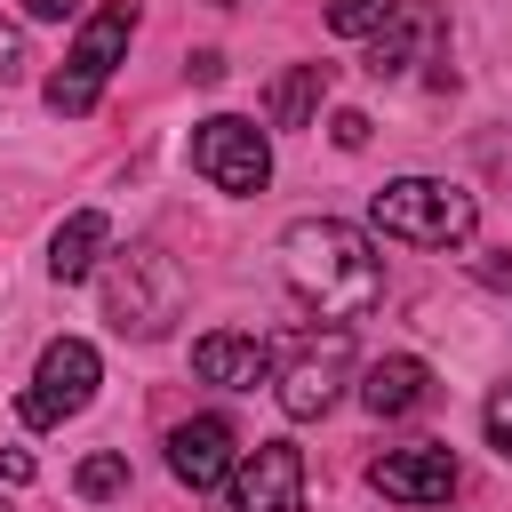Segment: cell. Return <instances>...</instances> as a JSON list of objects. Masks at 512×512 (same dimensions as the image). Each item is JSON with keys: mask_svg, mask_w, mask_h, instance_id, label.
I'll list each match as a JSON object with an SVG mask.
<instances>
[{"mask_svg": "<svg viewBox=\"0 0 512 512\" xmlns=\"http://www.w3.org/2000/svg\"><path fill=\"white\" fill-rule=\"evenodd\" d=\"M280 280L312 320H360L384 304V256L368 248L360 224L336 216H304L280 232Z\"/></svg>", "mask_w": 512, "mask_h": 512, "instance_id": "1", "label": "cell"}, {"mask_svg": "<svg viewBox=\"0 0 512 512\" xmlns=\"http://www.w3.org/2000/svg\"><path fill=\"white\" fill-rule=\"evenodd\" d=\"M184 264L168 256V248H120L112 264H104V320L120 328V336H136V344H152V336H168L176 320H184Z\"/></svg>", "mask_w": 512, "mask_h": 512, "instance_id": "2", "label": "cell"}, {"mask_svg": "<svg viewBox=\"0 0 512 512\" xmlns=\"http://www.w3.org/2000/svg\"><path fill=\"white\" fill-rule=\"evenodd\" d=\"M368 224L384 240H408V248H464L472 224H480V200L448 176H392L368 200Z\"/></svg>", "mask_w": 512, "mask_h": 512, "instance_id": "3", "label": "cell"}, {"mask_svg": "<svg viewBox=\"0 0 512 512\" xmlns=\"http://www.w3.org/2000/svg\"><path fill=\"white\" fill-rule=\"evenodd\" d=\"M128 40H136V0H104V8L80 24V40H72L64 72L48 80V112H56V120H80V112H96V96H104L112 64L128 56Z\"/></svg>", "mask_w": 512, "mask_h": 512, "instance_id": "4", "label": "cell"}, {"mask_svg": "<svg viewBox=\"0 0 512 512\" xmlns=\"http://www.w3.org/2000/svg\"><path fill=\"white\" fill-rule=\"evenodd\" d=\"M344 376H352V336H344V320H328V328H304L296 344H288V360H280V408L296 416V424H312V416H328L336 408V392H344Z\"/></svg>", "mask_w": 512, "mask_h": 512, "instance_id": "5", "label": "cell"}, {"mask_svg": "<svg viewBox=\"0 0 512 512\" xmlns=\"http://www.w3.org/2000/svg\"><path fill=\"white\" fill-rule=\"evenodd\" d=\"M192 168L216 184V192H264L272 184V144H264V128L256 120H240V112H216V120H200L192 128Z\"/></svg>", "mask_w": 512, "mask_h": 512, "instance_id": "6", "label": "cell"}, {"mask_svg": "<svg viewBox=\"0 0 512 512\" xmlns=\"http://www.w3.org/2000/svg\"><path fill=\"white\" fill-rule=\"evenodd\" d=\"M96 384H104V360H96V344H80V336H56V344L40 352V376H32V392H24L16 408H24V424H32V432H48V424L80 416V408L96 400Z\"/></svg>", "mask_w": 512, "mask_h": 512, "instance_id": "7", "label": "cell"}, {"mask_svg": "<svg viewBox=\"0 0 512 512\" xmlns=\"http://www.w3.org/2000/svg\"><path fill=\"white\" fill-rule=\"evenodd\" d=\"M232 512H304V448L296 440H256L232 464Z\"/></svg>", "mask_w": 512, "mask_h": 512, "instance_id": "8", "label": "cell"}, {"mask_svg": "<svg viewBox=\"0 0 512 512\" xmlns=\"http://www.w3.org/2000/svg\"><path fill=\"white\" fill-rule=\"evenodd\" d=\"M368 480H376L384 504H416V512H424V504H448V496H456V456H448L440 440H416V448L376 456Z\"/></svg>", "mask_w": 512, "mask_h": 512, "instance_id": "9", "label": "cell"}, {"mask_svg": "<svg viewBox=\"0 0 512 512\" xmlns=\"http://www.w3.org/2000/svg\"><path fill=\"white\" fill-rule=\"evenodd\" d=\"M232 464H240V432H232L224 416H184V424L168 432V472H176L192 496H200V488H224Z\"/></svg>", "mask_w": 512, "mask_h": 512, "instance_id": "10", "label": "cell"}, {"mask_svg": "<svg viewBox=\"0 0 512 512\" xmlns=\"http://www.w3.org/2000/svg\"><path fill=\"white\" fill-rule=\"evenodd\" d=\"M192 368H200L208 384H224V392H256V384L272 376V344H264V336H240V328H208V336L192 344Z\"/></svg>", "mask_w": 512, "mask_h": 512, "instance_id": "11", "label": "cell"}, {"mask_svg": "<svg viewBox=\"0 0 512 512\" xmlns=\"http://www.w3.org/2000/svg\"><path fill=\"white\" fill-rule=\"evenodd\" d=\"M424 400H432V368L416 352H384V360L360 368V408L368 416H416Z\"/></svg>", "mask_w": 512, "mask_h": 512, "instance_id": "12", "label": "cell"}, {"mask_svg": "<svg viewBox=\"0 0 512 512\" xmlns=\"http://www.w3.org/2000/svg\"><path fill=\"white\" fill-rule=\"evenodd\" d=\"M112 248V216L104 208H72L64 224H56V240H48V272L72 288V280H88L96 272V256Z\"/></svg>", "mask_w": 512, "mask_h": 512, "instance_id": "13", "label": "cell"}, {"mask_svg": "<svg viewBox=\"0 0 512 512\" xmlns=\"http://www.w3.org/2000/svg\"><path fill=\"white\" fill-rule=\"evenodd\" d=\"M432 32H440V24H432L424 8H392V16H384V24L368 32V80H400V72L416 64V48H424Z\"/></svg>", "mask_w": 512, "mask_h": 512, "instance_id": "14", "label": "cell"}, {"mask_svg": "<svg viewBox=\"0 0 512 512\" xmlns=\"http://www.w3.org/2000/svg\"><path fill=\"white\" fill-rule=\"evenodd\" d=\"M320 96H328V64H288V72L272 80L264 112H272V128H312Z\"/></svg>", "mask_w": 512, "mask_h": 512, "instance_id": "15", "label": "cell"}, {"mask_svg": "<svg viewBox=\"0 0 512 512\" xmlns=\"http://www.w3.org/2000/svg\"><path fill=\"white\" fill-rule=\"evenodd\" d=\"M72 488H80L88 504H112V496H128V464H120L112 448H96V456H80V472H72Z\"/></svg>", "mask_w": 512, "mask_h": 512, "instance_id": "16", "label": "cell"}, {"mask_svg": "<svg viewBox=\"0 0 512 512\" xmlns=\"http://www.w3.org/2000/svg\"><path fill=\"white\" fill-rule=\"evenodd\" d=\"M392 8H400V0H328V24H336L344 40H368V32H376Z\"/></svg>", "mask_w": 512, "mask_h": 512, "instance_id": "17", "label": "cell"}, {"mask_svg": "<svg viewBox=\"0 0 512 512\" xmlns=\"http://www.w3.org/2000/svg\"><path fill=\"white\" fill-rule=\"evenodd\" d=\"M480 424H488V448H496V456L512 464V376H504V384L488 392V408H480Z\"/></svg>", "mask_w": 512, "mask_h": 512, "instance_id": "18", "label": "cell"}, {"mask_svg": "<svg viewBox=\"0 0 512 512\" xmlns=\"http://www.w3.org/2000/svg\"><path fill=\"white\" fill-rule=\"evenodd\" d=\"M24 64H32V56H24V32H16L8 16H0V80H16Z\"/></svg>", "mask_w": 512, "mask_h": 512, "instance_id": "19", "label": "cell"}, {"mask_svg": "<svg viewBox=\"0 0 512 512\" xmlns=\"http://www.w3.org/2000/svg\"><path fill=\"white\" fill-rule=\"evenodd\" d=\"M328 136H336L344 152H360V144H368V112H336V120H328Z\"/></svg>", "mask_w": 512, "mask_h": 512, "instance_id": "20", "label": "cell"}, {"mask_svg": "<svg viewBox=\"0 0 512 512\" xmlns=\"http://www.w3.org/2000/svg\"><path fill=\"white\" fill-rule=\"evenodd\" d=\"M184 72H192L200 88H216V80H224V56H216V48H192V64H184Z\"/></svg>", "mask_w": 512, "mask_h": 512, "instance_id": "21", "label": "cell"}, {"mask_svg": "<svg viewBox=\"0 0 512 512\" xmlns=\"http://www.w3.org/2000/svg\"><path fill=\"white\" fill-rule=\"evenodd\" d=\"M0 480L24 488V480H32V456H24V448H0Z\"/></svg>", "mask_w": 512, "mask_h": 512, "instance_id": "22", "label": "cell"}, {"mask_svg": "<svg viewBox=\"0 0 512 512\" xmlns=\"http://www.w3.org/2000/svg\"><path fill=\"white\" fill-rule=\"evenodd\" d=\"M24 16H40V24H64V16H80V0H24Z\"/></svg>", "mask_w": 512, "mask_h": 512, "instance_id": "23", "label": "cell"}, {"mask_svg": "<svg viewBox=\"0 0 512 512\" xmlns=\"http://www.w3.org/2000/svg\"><path fill=\"white\" fill-rule=\"evenodd\" d=\"M216 8H232V0H216Z\"/></svg>", "mask_w": 512, "mask_h": 512, "instance_id": "24", "label": "cell"}, {"mask_svg": "<svg viewBox=\"0 0 512 512\" xmlns=\"http://www.w3.org/2000/svg\"><path fill=\"white\" fill-rule=\"evenodd\" d=\"M0 512H8V504H0Z\"/></svg>", "mask_w": 512, "mask_h": 512, "instance_id": "25", "label": "cell"}]
</instances>
